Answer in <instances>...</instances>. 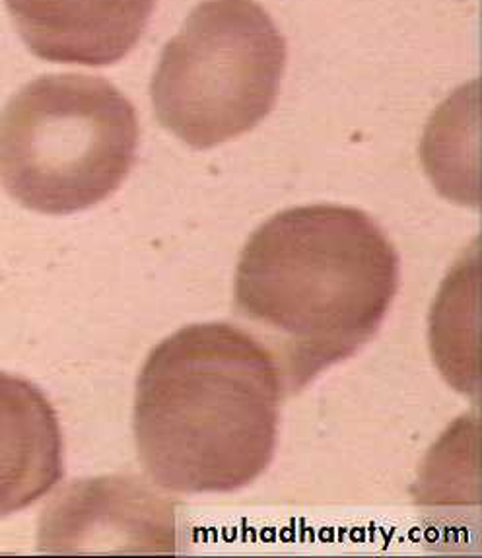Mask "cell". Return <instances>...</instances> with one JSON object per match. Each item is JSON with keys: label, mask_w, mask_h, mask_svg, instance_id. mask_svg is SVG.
<instances>
[{"label": "cell", "mask_w": 482, "mask_h": 558, "mask_svg": "<svg viewBox=\"0 0 482 558\" xmlns=\"http://www.w3.org/2000/svg\"><path fill=\"white\" fill-rule=\"evenodd\" d=\"M399 290V255L366 213L288 208L241 252L233 310L277 361L286 396L374 339Z\"/></svg>", "instance_id": "cell-1"}, {"label": "cell", "mask_w": 482, "mask_h": 558, "mask_svg": "<svg viewBox=\"0 0 482 558\" xmlns=\"http://www.w3.org/2000/svg\"><path fill=\"white\" fill-rule=\"evenodd\" d=\"M285 397L257 337L222 322L188 325L154 347L136 381L138 460L171 493L240 490L273 461Z\"/></svg>", "instance_id": "cell-2"}, {"label": "cell", "mask_w": 482, "mask_h": 558, "mask_svg": "<svg viewBox=\"0 0 482 558\" xmlns=\"http://www.w3.org/2000/svg\"><path fill=\"white\" fill-rule=\"evenodd\" d=\"M133 104L98 76L29 82L0 113V181L22 207L72 215L113 195L133 168Z\"/></svg>", "instance_id": "cell-3"}, {"label": "cell", "mask_w": 482, "mask_h": 558, "mask_svg": "<svg viewBox=\"0 0 482 558\" xmlns=\"http://www.w3.org/2000/svg\"><path fill=\"white\" fill-rule=\"evenodd\" d=\"M285 64V37L257 2L205 0L161 53L156 118L193 148L222 145L267 118Z\"/></svg>", "instance_id": "cell-4"}, {"label": "cell", "mask_w": 482, "mask_h": 558, "mask_svg": "<svg viewBox=\"0 0 482 558\" xmlns=\"http://www.w3.org/2000/svg\"><path fill=\"white\" fill-rule=\"evenodd\" d=\"M176 505L131 477L79 481L47 506L39 527L45 553L173 555Z\"/></svg>", "instance_id": "cell-5"}, {"label": "cell", "mask_w": 482, "mask_h": 558, "mask_svg": "<svg viewBox=\"0 0 482 558\" xmlns=\"http://www.w3.org/2000/svg\"><path fill=\"white\" fill-rule=\"evenodd\" d=\"M29 51L51 63L104 66L143 36L156 0H4Z\"/></svg>", "instance_id": "cell-6"}, {"label": "cell", "mask_w": 482, "mask_h": 558, "mask_svg": "<svg viewBox=\"0 0 482 558\" xmlns=\"http://www.w3.org/2000/svg\"><path fill=\"white\" fill-rule=\"evenodd\" d=\"M63 473L53 405L32 381L0 372V518L49 495Z\"/></svg>", "instance_id": "cell-7"}]
</instances>
